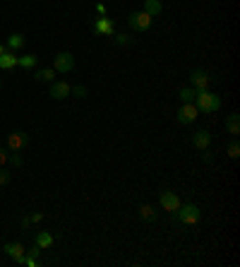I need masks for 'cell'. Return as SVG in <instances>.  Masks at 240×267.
I'll return each mask as SVG.
<instances>
[{
	"mask_svg": "<svg viewBox=\"0 0 240 267\" xmlns=\"http://www.w3.org/2000/svg\"><path fill=\"white\" fill-rule=\"evenodd\" d=\"M195 106L200 113H214L221 106V96L209 91V89H197V96H195Z\"/></svg>",
	"mask_w": 240,
	"mask_h": 267,
	"instance_id": "obj_1",
	"label": "cell"
},
{
	"mask_svg": "<svg viewBox=\"0 0 240 267\" xmlns=\"http://www.w3.org/2000/svg\"><path fill=\"white\" fill-rule=\"evenodd\" d=\"M200 217H202V212H200V207L197 205H180L178 207V219L183 222V224H197L200 222Z\"/></svg>",
	"mask_w": 240,
	"mask_h": 267,
	"instance_id": "obj_2",
	"label": "cell"
},
{
	"mask_svg": "<svg viewBox=\"0 0 240 267\" xmlns=\"http://www.w3.org/2000/svg\"><path fill=\"white\" fill-rule=\"evenodd\" d=\"M128 24L135 29V32H147L149 27H151V17H149L144 10H142V12H130Z\"/></svg>",
	"mask_w": 240,
	"mask_h": 267,
	"instance_id": "obj_3",
	"label": "cell"
},
{
	"mask_svg": "<svg viewBox=\"0 0 240 267\" xmlns=\"http://www.w3.org/2000/svg\"><path fill=\"white\" fill-rule=\"evenodd\" d=\"M74 68V55L68 53V51H63V53H58L53 58V70L56 72H72Z\"/></svg>",
	"mask_w": 240,
	"mask_h": 267,
	"instance_id": "obj_4",
	"label": "cell"
},
{
	"mask_svg": "<svg viewBox=\"0 0 240 267\" xmlns=\"http://www.w3.org/2000/svg\"><path fill=\"white\" fill-rule=\"evenodd\" d=\"M27 144H29V135L22 133V130H15V133L7 135V149H10V152H19V149H24Z\"/></svg>",
	"mask_w": 240,
	"mask_h": 267,
	"instance_id": "obj_5",
	"label": "cell"
},
{
	"mask_svg": "<svg viewBox=\"0 0 240 267\" xmlns=\"http://www.w3.org/2000/svg\"><path fill=\"white\" fill-rule=\"evenodd\" d=\"M159 202H161V207H164L166 212H178V207H180L178 193H171V190H164L161 197H159Z\"/></svg>",
	"mask_w": 240,
	"mask_h": 267,
	"instance_id": "obj_6",
	"label": "cell"
},
{
	"mask_svg": "<svg viewBox=\"0 0 240 267\" xmlns=\"http://www.w3.org/2000/svg\"><path fill=\"white\" fill-rule=\"evenodd\" d=\"M197 116H200V111H197V106L195 104H183L180 106V111H178V121L183 125H190L197 121Z\"/></svg>",
	"mask_w": 240,
	"mask_h": 267,
	"instance_id": "obj_7",
	"label": "cell"
},
{
	"mask_svg": "<svg viewBox=\"0 0 240 267\" xmlns=\"http://www.w3.org/2000/svg\"><path fill=\"white\" fill-rule=\"evenodd\" d=\"M94 32H96V34L111 36L113 32H115V24H113V19H108L106 15H103V17H99L96 22H94Z\"/></svg>",
	"mask_w": 240,
	"mask_h": 267,
	"instance_id": "obj_8",
	"label": "cell"
},
{
	"mask_svg": "<svg viewBox=\"0 0 240 267\" xmlns=\"http://www.w3.org/2000/svg\"><path fill=\"white\" fill-rule=\"evenodd\" d=\"M192 144L202 152V149H209V144H211V133L209 130H197L195 135H192Z\"/></svg>",
	"mask_w": 240,
	"mask_h": 267,
	"instance_id": "obj_9",
	"label": "cell"
},
{
	"mask_svg": "<svg viewBox=\"0 0 240 267\" xmlns=\"http://www.w3.org/2000/svg\"><path fill=\"white\" fill-rule=\"evenodd\" d=\"M51 96H53L56 101L68 99V96H70V85H68V82H53V85H51Z\"/></svg>",
	"mask_w": 240,
	"mask_h": 267,
	"instance_id": "obj_10",
	"label": "cell"
},
{
	"mask_svg": "<svg viewBox=\"0 0 240 267\" xmlns=\"http://www.w3.org/2000/svg\"><path fill=\"white\" fill-rule=\"evenodd\" d=\"M190 82H192V87L195 89H206L209 87V82H211V77H209L204 70H195L192 75H190Z\"/></svg>",
	"mask_w": 240,
	"mask_h": 267,
	"instance_id": "obj_11",
	"label": "cell"
},
{
	"mask_svg": "<svg viewBox=\"0 0 240 267\" xmlns=\"http://www.w3.org/2000/svg\"><path fill=\"white\" fill-rule=\"evenodd\" d=\"M5 253H7L10 258H15L19 265H22V260H24V246H22V243H7V246H5Z\"/></svg>",
	"mask_w": 240,
	"mask_h": 267,
	"instance_id": "obj_12",
	"label": "cell"
},
{
	"mask_svg": "<svg viewBox=\"0 0 240 267\" xmlns=\"http://www.w3.org/2000/svg\"><path fill=\"white\" fill-rule=\"evenodd\" d=\"M161 10H164V2H161V0H147V2H144V12H147L149 17L161 15Z\"/></svg>",
	"mask_w": 240,
	"mask_h": 267,
	"instance_id": "obj_13",
	"label": "cell"
},
{
	"mask_svg": "<svg viewBox=\"0 0 240 267\" xmlns=\"http://www.w3.org/2000/svg\"><path fill=\"white\" fill-rule=\"evenodd\" d=\"M226 128H228V133L236 137V135H240V116L238 113H231L228 118H226Z\"/></svg>",
	"mask_w": 240,
	"mask_h": 267,
	"instance_id": "obj_14",
	"label": "cell"
},
{
	"mask_svg": "<svg viewBox=\"0 0 240 267\" xmlns=\"http://www.w3.org/2000/svg\"><path fill=\"white\" fill-rule=\"evenodd\" d=\"M36 246H38L41 250L51 248V246H53V236H51L48 231H38V233H36Z\"/></svg>",
	"mask_w": 240,
	"mask_h": 267,
	"instance_id": "obj_15",
	"label": "cell"
},
{
	"mask_svg": "<svg viewBox=\"0 0 240 267\" xmlns=\"http://www.w3.org/2000/svg\"><path fill=\"white\" fill-rule=\"evenodd\" d=\"M36 63H38V58L34 53H27V55H22V58H17V65L24 68V70H32Z\"/></svg>",
	"mask_w": 240,
	"mask_h": 267,
	"instance_id": "obj_16",
	"label": "cell"
},
{
	"mask_svg": "<svg viewBox=\"0 0 240 267\" xmlns=\"http://www.w3.org/2000/svg\"><path fill=\"white\" fill-rule=\"evenodd\" d=\"M15 65H17V58L10 53V51H5V53L0 55V68H2V70H10V68H15Z\"/></svg>",
	"mask_w": 240,
	"mask_h": 267,
	"instance_id": "obj_17",
	"label": "cell"
},
{
	"mask_svg": "<svg viewBox=\"0 0 240 267\" xmlns=\"http://www.w3.org/2000/svg\"><path fill=\"white\" fill-rule=\"evenodd\" d=\"M24 44H27V41H24V36L22 34H10L7 36V48H10V51H17V48H22Z\"/></svg>",
	"mask_w": 240,
	"mask_h": 267,
	"instance_id": "obj_18",
	"label": "cell"
},
{
	"mask_svg": "<svg viewBox=\"0 0 240 267\" xmlns=\"http://www.w3.org/2000/svg\"><path fill=\"white\" fill-rule=\"evenodd\" d=\"M195 96H197V89L195 87L180 89V101H183V104H195Z\"/></svg>",
	"mask_w": 240,
	"mask_h": 267,
	"instance_id": "obj_19",
	"label": "cell"
},
{
	"mask_svg": "<svg viewBox=\"0 0 240 267\" xmlns=\"http://www.w3.org/2000/svg\"><path fill=\"white\" fill-rule=\"evenodd\" d=\"M53 68H46V70H36L34 72V77H36L38 82H53Z\"/></svg>",
	"mask_w": 240,
	"mask_h": 267,
	"instance_id": "obj_20",
	"label": "cell"
},
{
	"mask_svg": "<svg viewBox=\"0 0 240 267\" xmlns=\"http://www.w3.org/2000/svg\"><path fill=\"white\" fill-rule=\"evenodd\" d=\"M139 217H142L144 222H151V219L156 217V212H154V207H151V205H142V207H139Z\"/></svg>",
	"mask_w": 240,
	"mask_h": 267,
	"instance_id": "obj_21",
	"label": "cell"
},
{
	"mask_svg": "<svg viewBox=\"0 0 240 267\" xmlns=\"http://www.w3.org/2000/svg\"><path fill=\"white\" fill-rule=\"evenodd\" d=\"M228 157H231V159H238V157H240V144H238V140H233V142L228 144Z\"/></svg>",
	"mask_w": 240,
	"mask_h": 267,
	"instance_id": "obj_22",
	"label": "cell"
},
{
	"mask_svg": "<svg viewBox=\"0 0 240 267\" xmlns=\"http://www.w3.org/2000/svg\"><path fill=\"white\" fill-rule=\"evenodd\" d=\"M70 94H72V96H77V99H84V96H87V87H84V85L70 87Z\"/></svg>",
	"mask_w": 240,
	"mask_h": 267,
	"instance_id": "obj_23",
	"label": "cell"
},
{
	"mask_svg": "<svg viewBox=\"0 0 240 267\" xmlns=\"http://www.w3.org/2000/svg\"><path fill=\"white\" fill-rule=\"evenodd\" d=\"M7 183H10V171L0 169V185H7Z\"/></svg>",
	"mask_w": 240,
	"mask_h": 267,
	"instance_id": "obj_24",
	"label": "cell"
},
{
	"mask_svg": "<svg viewBox=\"0 0 240 267\" xmlns=\"http://www.w3.org/2000/svg\"><path fill=\"white\" fill-rule=\"evenodd\" d=\"M10 161V149H0V166H5Z\"/></svg>",
	"mask_w": 240,
	"mask_h": 267,
	"instance_id": "obj_25",
	"label": "cell"
},
{
	"mask_svg": "<svg viewBox=\"0 0 240 267\" xmlns=\"http://www.w3.org/2000/svg\"><path fill=\"white\" fill-rule=\"evenodd\" d=\"M10 161H12L15 166H22V157H19L17 152H12V154H10Z\"/></svg>",
	"mask_w": 240,
	"mask_h": 267,
	"instance_id": "obj_26",
	"label": "cell"
},
{
	"mask_svg": "<svg viewBox=\"0 0 240 267\" xmlns=\"http://www.w3.org/2000/svg\"><path fill=\"white\" fill-rule=\"evenodd\" d=\"M41 219H43V212H36V214H32V217H29V222H34V224H38Z\"/></svg>",
	"mask_w": 240,
	"mask_h": 267,
	"instance_id": "obj_27",
	"label": "cell"
},
{
	"mask_svg": "<svg viewBox=\"0 0 240 267\" xmlns=\"http://www.w3.org/2000/svg\"><path fill=\"white\" fill-rule=\"evenodd\" d=\"M24 253H27V255H32V258H38V253H41V248H38V246H34L32 250H24Z\"/></svg>",
	"mask_w": 240,
	"mask_h": 267,
	"instance_id": "obj_28",
	"label": "cell"
},
{
	"mask_svg": "<svg viewBox=\"0 0 240 267\" xmlns=\"http://www.w3.org/2000/svg\"><path fill=\"white\" fill-rule=\"evenodd\" d=\"M115 41H118V44H128L130 36L128 34H118V36H115Z\"/></svg>",
	"mask_w": 240,
	"mask_h": 267,
	"instance_id": "obj_29",
	"label": "cell"
},
{
	"mask_svg": "<svg viewBox=\"0 0 240 267\" xmlns=\"http://www.w3.org/2000/svg\"><path fill=\"white\" fill-rule=\"evenodd\" d=\"M96 12L103 17V15H106V5H103V2H99V5H96Z\"/></svg>",
	"mask_w": 240,
	"mask_h": 267,
	"instance_id": "obj_30",
	"label": "cell"
},
{
	"mask_svg": "<svg viewBox=\"0 0 240 267\" xmlns=\"http://www.w3.org/2000/svg\"><path fill=\"white\" fill-rule=\"evenodd\" d=\"M202 152H204V154H202V159H204V161H211V154H209L206 149H202Z\"/></svg>",
	"mask_w": 240,
	"mask_h": 267,
	"instance_id": "obj_31",
	"label": "cell"
},
{
	"mask_svg": "<svg viewBox=\"0 0 240 267\" xmlns=\"http://www.w3.org/2000/svg\"><path fill=\"white\" fill-rule=\"evenodd\" d=\"M5 51H7V48H5V46H2V44H0V55L5 53Z\"/></svg>",
	"mask_w": 240,
	"mask_h": 267,
	"instance_id": "obj_32",
	"label": "cell"
},
{
	"mask_svg": "<svg viewBox=\"0 0 240 267\" xmlns=\"http://www.w3.org/2000/svg\"><path fill=\"white\" fill-rule=\"evenodd\" d=\"M161 2H164V0H161Z\"/></svg>",
	"mask_w": 240,
	"mask_h": 267,
	"instance_id": "obj_33",
	"label": "cell"
}]
</instances>
